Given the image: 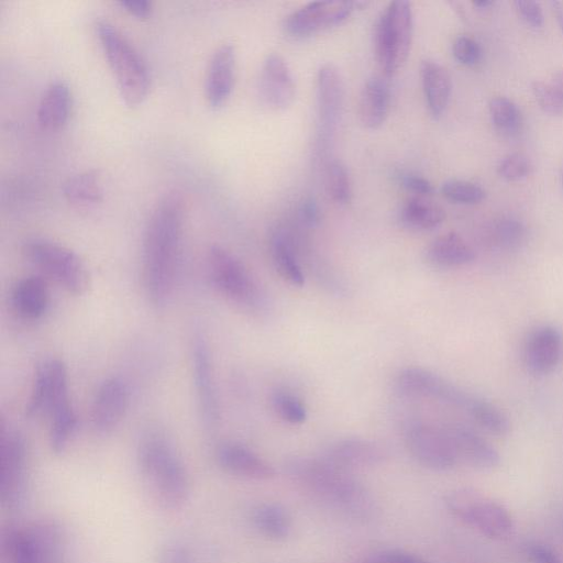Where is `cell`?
Wrapping results in <instances>:
<instances>
[{"label": "cell", "mask_w": 563, "mask_h": 563, "mask_svg": "<svg viewBox=\"0 0 563 563\" xmlns=\"http://www.w3.org/2000/svg\"><path fill=\"white\" fill-rule=\"evenodd\" d=\"M443 429L457 461H463L481 470H492L499 465L498 451L475 430L461 423H444Z\"/></svg>", "instance_id": "cell-21"}, {"label": "cell", "mask_w": 563, "mask_h": 563, "mask_svg": "<svg viewBox=\"0 0 563 563\" xmlns=\"http://www.w3.org/2000/svg\"><path fill=\"white\" fill-rule=\"evenodd\" d=\"M357 9L356 1H313L288 14L284 31L292 37H308L345 22Z\"/></svg>", "instance_id": "cell-14"}, {"label": "cell", "mask_w": 563, "mask_h": 563, "mask_svg": "<svg viewBox=\"0 0 563 563\" xmlns=\"http://www.w3.org/2000/svg\"><path fill=\"white\" fill-rule=\"evenodd\" d=\"M119 4L129 13L140 19H146L153 11V4L148 0H122Z\"/></svg>", "instance_id": "cell-49"}, {"label": "cell", "mask_w": 563, "mask_h": 563, "mask_svg": "<svg viewBox=\"0 0 563 563\" xmlns=\"http://www.w3.org/2000/svg\"><path fill=\"white\" fill-rule=\"evenodd\" d=\"M129 387L120 377H109L99 386L91 407V426L99 434L112 432L129 405Z\"/></svg>", "instance_id": "cell-19"}, {"label": "cell", "mask_w": 563, "mask_h": 563, "mask_svg": "<svg viewBox=\"0 0 563 563\" xmlns=\"http://www.w3.org/2000/svg\"><path fill=\"white\" fill-rule=\"evenodd\" d=\"M269 402L276 416L289 424H301L308 417L303 401L286 389L274 390L271 394Z\"/></svg>", "instance_id": "cell-38"}, {"label": "cell", "mask_w": 563, "mask_h": 563, "mask_svg": "<svg viewBox=\"0 0 563 563\" xmlns=\"http://www.w3.org/2000/svg\"><path fill=\"white\" fill-rule=\"evenodd\" d=\"M405 442L411 456L431 471H448L459 462L441 427L413 422L406 429Z\"/></svg>", "instance_id": "cell-15"}, {"label": "cell", "mask_w": 563, "mask_h": 563, "mask_svg": "<svg viewBox=\"0 0 563 563\" xmlns=\"http://www.w3.org/2000/svg\"><path fill=\"white\" fill-rule=\"evenodd\" d=\"M493 4L494 1L492 0H477L473 2V5L476 7L477 9H487Z\"/></svg>", "instance_id": "cell-52"}, {"label": "cell", "mask_w": 563, "mask_h": 563, "mask_svg": "<svg viewBox=\"0 0 563 563\" xmlns=\"http://www.w3.org/2000/svg\"><path fill=\"white\" fill-rule=\"evenodd\" d=\"M11 305L16 314L26 320L41 318L48 306L46 283L37 276H26L14 285Z\"/></svg>", "instance_id": "cell-29"}, {"label": "cell", "mask_w": 563, "mask_h": 563, "mask_svg": "<svg viewBox=\"0 0 563 563\" xmlns=\"http://www.w3.org/2000/svg\"><path fill=\"white\" fill-rule=\"evenodd\" d=\"M70 402L68 375L65 363L59 358H47L36 368L26 404L31 418L51 416L57 408Z\"/></svg>", "instance_id": "cell-12"}, {"label": "cell", "mask_w": 563, "mask_h": 563, "mask_svg": "<svg viewBox=\"0 0 563 563\" xmlns=\"http://www.w3.org/2000/svg\"><path fill=\"white\" fill-rule=\"evenodd\" d=\"M373 563H429L422 558L401 550H388L371 555Z\"/></svg>", "instance_id": "cell-47"}, {"label": "cell", "mask_w": 563, "mask_h": 563, "mask_svg": "<svg viewBox=\"0 0 563 563\" xmlns=\"http://www.w3.org/2000/svg\"><path fill=\"white\" fill-rule=\"evenodd\" d=\"M489 117L494 128L505 136L516 135L522 126L519 107L507 97H495L488 104Z\"/></svg>", "instance_id": "cell-36"}, {"label": "cell", "mask_w": 563, "mask_h": 563, "mask_svg": "<svg viewBox=\"0 0 563 563\" xmlns=\"http://www.w3.org/2000/svg\"><path fill=\"white\" fill-rule=\"evenodd\" d=\"M155 563H201V561L186 542L169 540L159 547Z\"/></svg>", "instance_id": "cell-41"}, {"label": "cell", "mask_w": 563, "mask_h": 563, "mask_svg": "<svg viewBox=\"0 0 563 563\" xmlns=\"http://www.w3.org/2000/svg\"><path fill=\"white\" fill-rule=\"evenodd\" d=\"M551 84L553 85V87L558 90V92L563 98V68L559 69L554 74Z\"/></svg>", "instance_id": "cell-51"}, {"label": "cell", "mask_w": 563, "mask_h": 563, "mask_svg": "<svg viewBox=\"0 0 563 563\" xmlns=\"http://www.w3.org/2000/svg\"><path fill=\"white\" fill-rule=\"evenodd\" d=\"M550 4L554 12L558 24L563 33V1H551Z\"/></svg>", "instance_id": "cell-50"}, {"label": "cell", "mask_w": 563, "mask_h": 563, "mask_svg": "<svg viewBox=\"0 0 563 563\" xmlns=\"http://www.w3.org/2000/svg\"><path fill=\"white\" fill-rule=\"evenodd\" d=\"M471 244L455 232L437 236L426 250L429 264L440 268H456L471 264L475 260Z\"/></svg>", "instance_id": "cell-27"}, {"label": "cell", "mask_w": 563, "mask_h": 563, "mask_svg": "<svg viewBox=\"0 0 563 563\" xmlns=\"http://www.w3.org/2000/svg\"><path fill=\"white\" fill-rule=\"evenodd\" d=\"M184 223L179 195H165L154 207L143 239V284L148 302L163 308L172 294Z\"/></svg>", "instance_id": "cell-1"}, {"label": "cell", "mask_w": 563, "mask_h": 563, "mask_svg": "<svg viewBox=\"0 0 563 563\" xmlns=\"http://www.w3.org/2000/svg\"><path fill=\"white\" fill-rule=\"evenodd\" d=\"M561 183H562V186H563V166L561 168Z\"/></svg>", "instance_id": "cell-54"}, {"label": "cell", "mask_w": 563, "mask_h": 563, "mask_svg": "<svg viewBox=\"0 0 563 563\" xmlns=\"http://www.w3.org/2000/svg\"><path fill=\"white\" fill-rule=\"evenodd\" d=\"M394 383L396 389L405 396L428 398L463 410H466L473 398V395L441 375L418 366L400 369Z\"/></svg>", "instance_id": "cell-11"}, {"label": "cell", "mask_w": 563, "mask_h": 563, "mask_svg": "<svg viewBox=\"0 0 563 563\" xmlns=\"http://www.w3.org/2000/svg\"><path fill=\"white\" fill-rule=\"evenodd\" d=\"M256 530L269 540L280 541L288 537L291 520L286 509L278 504H262L252 512Z\"/></svg>", "instance_id": "cell-32"}, {"label": "cell", "mask_w": 563, "mask_h": 563, "mask_svg": "<svg viewBox=\"0 0 563 563\" xmlns=\"http://www.w3.org/2000/svg\"><path fill=\"white\" fill-rule=\"evenodd\" d=\"M420 79L429 113L439 119L445 112L452 92L448 70L437 60L426 58L420 64Z\"/></svg>", "instance_id": "cell-25"}, {"label": "cell", "mask_w": 563, "mask_h": 563, "mask_svg": "<svg viewBox=\"0 0 563 563\" xmlns=\"http://www.w3.org/2000/svg\"><path fill=\"white\" fill-rule=\"evenodd\" d=\"M257 89L261 101L272 110H285L292 104L295 79L287 62L278 53H271L264 58Z\"/></svg>", "instance_id": "cell-17"}, {"label": "cell", "mask_w": 563, "mask_h": 563, "mask_svg": "<svg viewBox=\"0 0 563 563\" xmlns=\"http://www.w3.org/2000/svg\"><path fill=\"white\" fill-rule=\"evenodd\" d=\"M298 213L301 224L306 228H316L320 222V209L313 197L303 199Z\"/></svg>", "instance_id": "cell-48"}, {"label": "cell", "mask_w": 563, "mask_h": 563, "mask_svg": "<svg viewBox=\"0 0 563 563\" xmlns=\"http://www.w3.org/2000/svg\"><path fill=\"white\" fill-rule=\"evenodd\" d=\"M3 549L9 563H68L67 534L52 520L9 527Z\"/></svg>", "instance_id": "cell-6"}, {"label": "cell", "mask_w": 563, "mask_h": 563, "mask_svg": "<svg viewBox=\"0 0 563 563\" xmlns=\"http://www.w3.org/2000/svg\"><path fill=\"white\" fill-rule=\"evenodd\" d=\"M217 464L227 473L255 481L271 479L275 475L273 466L244 444L225 441L214 451Z\"/></svg>", "instance_id": "cell-23"}, {"label": "cell", "mask_w": 563, "mask_h": 563, "mask_svg": "<svg viewBox=\"0 0 563 563\" xmlns=\"http://www.w3.org/2000/svg\"><path fill=\"white\" fill-rule=\"evenodd\" d=\"M236 53L232 43H222L211 54L205 75V96L211 108L229 100L235 81Z\"/></svg>", "instance_id": "cell-20"}, {"label": "cell", "mask_w": 563, "mask_h": 563, "mask_svg": "<svg viewBox=\"0 0 563 563\" xmlns=\"http://www.w3.org/2000/svg\"><path fill=\"white\" fill-rule=\"evenodd\" d=\"M136 466L142 483L154 503L176 511L189 500L190 476L172 441L158 431L142 437L136 450Z\"/></svg>", "instance_id": "cell-3"}, {"label": "cell", "mask_w": 563, "mask_h": 563, "mask_svg": "<svg viewBox=\"0 0 563 563\" xmlns=\"http://www.w3.org/2000/svg\"><path fill=\"white\" fill-rule=\"evenodd\" d=\"M268 250L272 264L286 283L295 287H302L306 282L305 269L298 256L294 232L278 225L269 233Z\"/></svg>", "instance_id": "cell-24"}, {"label": "cell", "mask_w": 563, "mask_h": 563, "mask_svg": "<svg viewBox=\"0 0 563 563\" xmlns=\"http://www.w3.org/2000/svg\"><path fill=\"white\" fill-rule=\"evenodd\" d=\"M357 563H373V561H372V558H371V556H368V558H366V559H364L363 561L357 562Z\"/></svg>", "instance_id": "cell-53"}, {"label": "cell", "mask_w": 563, "mask_h": 563, "mask_svg": "<svg viewBox=\"0 0 563 563\" xmlns=\"http://www.w3.org/2000/svg\"><path fill=\"white\" fill-rule=\"evenodd\" d=\"M49 420L48 445L54 454L60 455L68 449L77 429V417L71 404L57 408Z\"/></svg>", "instance_id": "cell-34"}, {"label": "cell", "mask_w": 563, "mask_h": 563, "mask_svg": "<svg viewBox=\"0 0 563 563\" xmlns=\"http://www.w3.org/2000/svg\"><path fill=\"white\" fill-rule=\"evenodd\" d=\"M96 33L115 79L120 97L128 107L139 106L145 100L151 88L147 64L133 44L112 23L106 20L98 21Z\"/></svg>", "instance_id": "cell-4"}, {"label": "cell", "mask_w": 563, "mask_h": 563, "mask_svg": "<svg viewBox=\"0 0 563 563\" xmlns=\"http://www.w3.org/2000/svg\"><path fill=\"white\" fill-rule=\"evenodd\" d=\"M531 91L537 103L545 113L563 114V98L551 82L536 80L531 84Z\"/></svg>", "instance_id": "cell-42"}, {"label": "cell", "mask_w": 563, "mask_h": 563, "mask_svg": "<svg viewBox=\"0 0 563 563\" xmlns=\"http://www.w3.org/2000/svg\"><path fill=\"white\" fill-rule=\"evenodd\" d=\"M449 511L464 523L493 539L509 536L514 523L509 511L499 503L473 488H457L445 497Z\"/></svg>", "instance_id": "cell-9"}, {"label": "cell", "mask_w": 563, "mask_h": 563, "mask_svg": "<svg viewBox=\"0 0 563 563\" xmlns=\"http://www.w3.org/2000/svg\"><path fill=\"white\" fill-rule=\"evenodd\" d=\"M523 552L529 563H563L560 555L550 545L542 542L527 543Z\"/></svg>", "instance_id": "cell-44"}, {"label": "cell", "mask_w": 563, "mask_h": 563, "mask_svg": "<svg viewBox=\"0 0 563 563\" xmlns=\"http://www.w3.org/2000/svg\"><path fill=\"white\" fill-rule=\"evenodd\" d=\"M323 459L346 471L372 468L387 460V451L374 440L350 437L331 443Z\"/></svg>", "instance_id": "cell-22"}, {"label": "cell", "mask_w": 563, "mask_h": 563, "mask_svg": "<svg viewBox=\"0 0 563 563\" xmlns=\"http://www.w3.org/2000/svg\"><path fill=\"white\" fill-rule=\"evenodd\" d=\"M325 190L329 198L339 206H345L352 199L351 177L340 159L330 161L325 168Z\"/></svg>", "instance_id": "cell-37"}, {"label": "cell", "mask_w": 563, "mask_h": 563, "mask_svg": "<svg viewBox=\"0 0 563 563\" xmlns=\"http://www.w3.org/2000/svg\"><path fill=\"white\" fill-rule=\"evenodd\" d=\"M390 109V89L382 77L369 78L361 92L358 114L363 126L379 129L388 118Z\"/></svg>", "instance_id": "cell-28"}, {"label": "cell", "mask_w": 563, "mask_h": 563, "mask_svg": "<svg viewBox=\"0 0 563 563\" xmlns=\"http://www.w3.org/2000/svg\"><path fill=\"white\" fill-rule=\"evenodd\" d=\"M413 37L409 1L395 0L380 13L375 27V54L385 77H393L406 63Z\"/></svg>", "instance_id": "cell-7"}, {"label": "cell", "mask_w": 563, "mask_h": 563, "mask_svg": "<svg viewBox=\"0 0 563 563\" xmlns=\"http://www.w3.org/2000/svg\"><path fill=\"white\" fill-rule=\"evenodd\" d=\"M22 254L67 292L82 296L88 291L90 273L84 261L67 246L44 238H31L22 244Z\"/></svg>", "instance_id": "cell-8"}, {"label": "cell", "mask_w": 563, "mask_h": 563, "mask_svg": "<svg viewBox=\"0 0 563 563\" xmlns=\"http://www.w3.org/2000/svg\"><path fill=\"white\" fill-rule=\"evenodd\" d=\"M563 358V334L552 324L536 327L523 345V363L529 373L544 376L560 365Z\"/></svg>", "instance_id": "cell-18"}, {"label": "cell", "mask_w": 563, "mask_h": 563, "mask_svg": "<svg viewBox=\"0 0 563 563\" xmlns=\"http://www.w3.org/2000/svg\"><path fill=\"white\" fill-rule=\"evenodd\" d=\"M207 266L213 286L230 302L254 317L269 313L272 303L267 292L233 253L212 245Z\"/></svg>", "instance_id": "cell-5"}, {"label": "cell", "mask_w": 563, "mask_h": 563, "mask_svg": "<svg viewBox=\"0 0 563 563\" xmlns=\"http://www.w3.org/2000/svg\"><path fill=\"white\" fill-rule=\"evenodd\" d=\"M344 101V84L338 67L321 65L317 73V144L325 147L340 123Z\"/></svg>", "instance_id": "cell-13"}, {"label": "cell", "mask_w": 563, "mask_h": 563, "mask_svg": "<svg viewBox=\"0 0 563 563\" xmlns=\"http://www.w3.org/2000/svg\"><path fill=\"white\" fill-rule=\"evenodd\" d=\"M29 492V456L23 437L2 430L0 440V496L8 510L19 509Z\"/></svg>", "instance_id": "cell-10"}, {"label": "cell", "mask_w": 563, "mask_h": 563, "mask_svg": "<svg viewBox=\"0 0 563 563\" xmlns=\"http://www.w3.org/2000/svg\"><path fill=\"white\" fill-rule=\"evenodd\" d=\"M191 363L200 416L207 427H213L220 418V406L209 346L201 334L192 340Z\"/></svg>", "instance_id": "cell-16"}, {"label": "cell", "mask_w": 563, "mask_h": 563, "mask_svg": "<svg viewBox=\"0 0 563 563\" xmlns=\"http://www.w3.org/2000/svg\"><path fill=\"white\" fill-rule=\"evenodd\" d=\"M465 411L476 424L492 434L500 437L510 431L511 423L508 416L486 399L473 396Z\"/></svg>", "instance_id": "cell-35"}, {"label": "cell", "mask_w": 563, "mask_h": 563, "mask_svg": "<svg viewBox=\"0 0 563 563\" xmlns=\"http://www.w3.org/2000/svg\"><path fill=\"white\" fill-rule=\"evenodd\" d=\"M71 91L64 80H53L45 88L36 111L37 122L42 129L56 131L63 128L70 114Z\"/></svg>", "instance_id": "cell-26"}, {"label": "cell", "mask_w": 563, "mask_h": 563, "mask_svg": "<svg viewBox=\"0 0 563 563\" xmlns=\"http://www.w3.org/2000/svg\"><path fill=\"white\" fill-rule=\"evenodd\" d=\"M401 186L413 194V196L429 197L434 192V187L430 180L423 176L412 173H401L398 175Z\"/></svg>", "instance_id": "cell-46"}, {"label": "cell", "mask_w": 563, "mask_h": 563, "mask_svg": "<svg viewBox=\"0 0 563 563\" xmlns=\"http://www.w3.org/2000/svg\"><path fill=\"white\" fill-rule=\"evenodd\" d=\"M285 468L294 481L344 515L358 520H367L374 516V498L350 471L323 457L307 456L287 460Z\"/></svg>", "instance_id": "cell-2"}, {"label": "cell", "mask_w": 563, "mask_h": 563, "mask_svg": "<svg viewBox=\"0 0 563 563\" xmlns=\"http://www.w3.org/2000/svg\"><path fill=\"white\" fill-rule=\"evenodd\" d=\"M442 196L454 203L474 205L485 199V189L473 181L464 179H448L441 185Z\"/></svg>", "instance_id": "cell-39"}, {"label": "cell", "mask_w": 563, "mask_h": 563, "mask_svg": "<svg viewBox=\"0 0 563 563\" xmlns=\"http://www.w3.org/2000/svg\"><path fill=\"white\" fill-rule=\"evenodd\" d=\"M444 219V209L423 196H411L400 211L401 223L416 231L434 230L443 223Z\"/></svg>", "instance_id": "cell-31"}, {"label": "cell", "mask_w": 563, "mask_h": 563, "mask_svg": "<svg viewBox=\"0 0 563 563\" xmlns=\"http://www.w3.org/2000/svg\"><path fill=\"white\" fill-rule=\"evenodd\" d=\"M532 172L530 159L522 153H510L504 156L498 165V175L507 181H518L527 178Z\"/></svg>", "instance_id": "cell-40"}, {"label": "cell", "mask_w": 563, "mask_h": 563, "mask_svg": "<svg viewBox=\"0 0 563 563\" xmlns=\"http://www.w3.org/2000/svg\"><path fill=\"white\" fill-rule=\"evenodd\" d=\"M518 15L531 27L538 29L543 25L544 16L541 5L532 0H517L514 2Z\"/></svg>", "instance_id": "cell-45"}, {"label": "cell", "mask_w": 563, "mask_h": 563, "mask_svg": "<svg viewBox=\"0 0 563 563\" xmlns=\"http://www.w3.org/2000/svg\"><path fill=\"white\" fill-rule=\"evenodd\" d=\"M527 238L525 224L512 217H501L490 223L486 240L499 251H514L520 247Z\"/></svg>", "instance_id": "cell-33"}, {"label": "cell", "mask_w": 563, "mask_h": 563, "mask_svg": "<svg viewBox=\"0 0 563 563\" xmlns=\"http://www.w3.org/2000/svg\"><path fill=\"white\" fill-rule=\"evenodd\" d=\"M454 58L464 66H474L482 58V48L472 37L466 35L457 36L452 45Z\"/></svg>", "instance_id": "cell-43"}, {"label": "cell", "mask_w": 563, "mask_h": 563, "mask_svg": "<svg viewBox=\"0 0 563 563\" xmlns=\"http://www.w3.org/2000/svg\"><path fill=\"white\" fill-rule=\"evenodd\" d=\"M63 196L74 208L89 209L101 202L103 188L101 177L93 169L78 172L63 184Z\"/></svg>", "instance_id": "cell-30"}]
</instances>
